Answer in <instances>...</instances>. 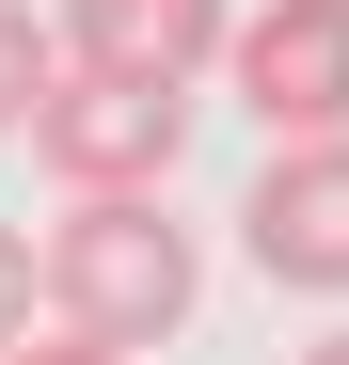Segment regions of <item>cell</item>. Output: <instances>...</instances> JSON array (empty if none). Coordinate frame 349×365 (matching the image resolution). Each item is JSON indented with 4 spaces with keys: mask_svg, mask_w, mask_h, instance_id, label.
<instances>
[{
    "mask_svg": "<svg viewBox=\"0 0 349 365\" xmlns=\"http://www.w3.org/2000/svg\"><path fill=\"white\" fill-rule=\"evenodd\" d=\"M32 334H48V286H32V238L0 222V349H32Z\"/></svg>",
    "mask_w": 349,
    "mask_h": 365,
    "instance_id": "7",
    "label": "cell"
},
{
    "mask_svg": "<svg viewBox=\"0 0 349 365\" xmlns=\"http://www.w3.org/2000/svg\"><path fill=\"white\" fill-rule=\"evenodd\" d=\"M0 365H111V349H80V334H32V349H0Z\"/></svg>",
    "mask_w": 349,
    "mask_h": 365,
    "instance_id": "8",
    "label": "cell"
},
{
    "mask_svg": "<svg viewBox=\"0 0 349 365\" xmlns=\"http://www.w3.org/2000/svg\"><path fill=\"white\" fill-rule=\"evenodd\" d=\"M222 80L270 143H349V0H254L222 32Z\"/></svg>",
    "mask_w": 349,
    "mask_h": 365,
    "instance_id": "3",
    "label": "cell"
},
{
    "mask_svg": "<svg viewBox=\"0 0 349 365\" xmlns=\"http://www.w3.org/2000/svg\"><path fill=\"white\" fill-rule=\"evenodd\" d=\"M32 286H48V334H80L111 365H143L191 334V302H207V255H191V222H174L159 191H80L64 222L32 238Z\"/></svg>",
    "mask_w": 349,
    "mask_h": 365,
    "instance_id": "1",
    "label": "cell"
},
{
    "mask_svg": "<svg viewBox=\"0 0 349 365\" xmlns=\"http://www.w3.org/2000/svg\"><path fill=\"white\" fill-rule=\"evenodd\" d=\"M32 159L64 175V207L80 191H159L174 159H191V96L174 80H111V64H64L32 111Z\"/></svg>",
    "mask_w": 349,
    "mask_h": 365,
    "instance_id": "2",
    "label": "cell"
},
{
    "mask_svg": "<svg viewBox=\"0 0 349 365\" xmlns=\"http://www.w3.org/2000/svg\"><path fill=\"white\" fill-rule=\"evenodd\" d=\"M239 255L270 286H349V143H270L254 191H239Z\"/></svg>",
    "mask_w": 349,
    "mask_h": 365,
    "instance_id": "4",
    "label": "cell"
},
{
    "mask_svg": "<svg viewBox=\"0 0 349 365\" xmlns=\"http://www.w3.org/2000/svg\"><path fill=\"white\" fill-rule=\"evenodd\" d=\"M222 32H239L222 0H64V32H48V48H64V64H111V80H174V96H191V80L222 64Z\"/></svg>",
    "mask_w": 349,
    "mask_h": 365,
    "instance_id": "5",
    "label": "cell"
},
{
    "mask_svg": "<svg viewBox=\"0 0 349 365\" xmlns=\"http://www.w3.org/2000/svg\"><path fill=\"white\" fill-rule=\"evenodd\" d=\"M302 365H349V318H333V334H318V349H302Z\"/></svg>",
    "mask_w": 349,
    "mask_h": 365,
    "instance_id": "9",
    "label": "cell"
},
{
    "mask_svg": "<svg viewBox=\"0 0 349 365\" xmlns=\"http://www.w3.org/2000/svg\"><path fill=\"white\" fill-rule=\"evenodd\" d=\"M48 80H64V48H48V16H16V0H0V143H16L32 111H48Z\"/></svg>",
    "mask_w": 349,
    "mask_h": 365,
    "instance_id": "6",
    "label": "cell"
}]
</instances>
